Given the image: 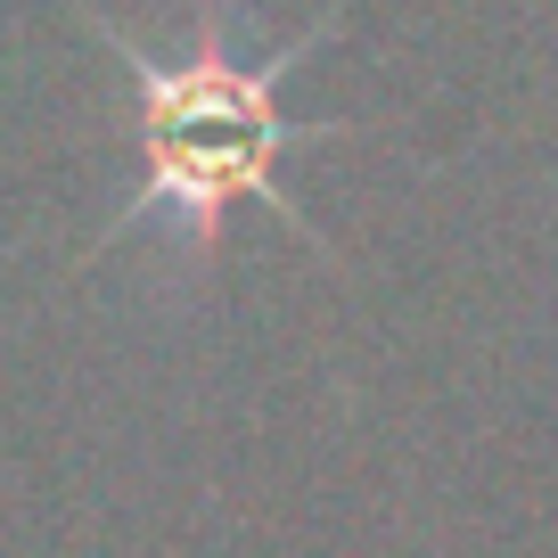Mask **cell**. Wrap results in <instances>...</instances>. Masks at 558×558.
Returning a JSON list of instances; mask_svg holds the SVG:
<instances>
[{
	"instance_id": "6da1fadb",
	"label": "cell",
	"mask_w": 558,
	"mask_h": 558,
	"mask_svg": "<svg viewBox=\"0 0 558 558\" xmlns=\"http://www.w3.org/2000/svg\"><path fill=\"white\" fill-rule=\"evenodd\" d=\"M90 34L107 41V58L123 66V83L140 99V190L116 206L107 246L132 239V230H165L173 255H190V271H206L222 255V222L246 197L279 206L320 246L313 214L279 190V157L296 140H313L304 123L279 116V83L329 41V25L288 34L279 50H255L246 0H197L190 34L173 50H148L107 17H90Z\"/></svg>"
}]
</instances>
